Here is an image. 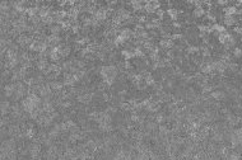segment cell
Wrapping results in <instances>:
<instances>
[{
	"label": "cell",
	"mask_w": 242,
	"mask_h": 160,
	"mask_svg": "<svg viewBox=\"0 0 242 160\" xmlns=\"http://www.w3.org/2000/svg\"><path fill=\"white\" fill-rule=\"evenodd\" d=\"M100 74L104 81L106 85H112L113 81L116 80L117 76V69L115 65H106V66H101Z\"/></svg>",
	"instance_id": "cell-1"
},
{
	"label": "cell",
	"mask_w": 242,
	"mask_h": 160,
	"mask_svg": "<svg viewBox=\"0 0 242 160\" xmlns=\"http://www.w3.org/2000/svg\"><path fill=\"white\" fill-rule=\"evenodd\" d=\"M161 8V4L157 2H145L144 3V12L146 14H155L157 10Z\"/></svg>",
	"instance_id": "cell-2"
},
{
	"label": "cell",
	"mask_w": 242,
	"mask_h": 160,
	"mask_svg": "<svg viewBox=\"0 0 242 160\" xmlns=\"http://www.w3.org/2000/svg\"><path fill=\"white\" fill-rule=\"evenodd\" d=\"M158 46L162 48V50H172L175 47V42L170 38V39H166V38H162L159 42H158Z\"/></svg>",
	"instance_id": "cell-3"
},
{
	"label": "cell",
	"mask_w": 242,
	"mask_h": 160,
	"mask_svg": "<svg viewBox=\"0 0 242 160\" xmlns=\"http://www.w3.org/2000/svg\"><path fill=\"white\" fill-rule=\"evenodd\" d=\"M237 18L236 15H224L223 17V24L226 27H235L237 24Z\"/></svg>",
	"instance_id": "cell-4"
},
{
	"label": "cell",
	"mask_w": 242,
	"mask_h": 160,
	"mask_svg": "<svg viewBox=\"0 0 242 160\" xmlns=\"http://www.w3.org/2000/svg\"><path fill=\"white\" fill-rule=\"evenodd\" d=\"M166 14L171 18L172 22H177L178 15H180V10H177L175 8H168V9H166Z\"/></svg>",
	"instance_id": "cell-5"
},
{
	"label": "cell",
	"mask_w": 242,
	"mask_h": 160,
	"mask_svg": "<svg viewBox=\"0 0 242 160\" xmlns=\"http://www.w3.org/2000/svg\"><path fill=\"white\" fill-rule=\"evenodd\" d=\"M119 35H121L126 41H129V39H131L133 37H134V31L133 29H130V28H122V29H120V32H119Z\"/></svg>",
	"instance_id": "cell-6"
},
{
	"label": "cell",
	"mask_w": 242,
	"mask_h": 160,
	"mask_svg": "<svg viewBox=\"0 0 242 160\" xmlns=\"http://www.w3.org/2000/svg\"><path fill=\"white\" fill-rule=\"evenodd\" d=\"M205 14H206V10L204 9V6H199L193 10V17L196 19H200V18L205 17Z\"/></svg>",
	"instance_id": "cell-7"
},
{
	"label": "cell",
	"mask_w": 242,
	"mask_h": 160,
	"mask_svg": "<svg viewBox=\"0 0 242 160\" xmlns=\"http://www.w3.org/2000/svg\"><path fill=\"white\" fill-rule=\"evenodd\" d=\"M237 12H238V8L236 5H228L223 8L224 15H237Z\"/></svg>",
	"instance_id": "cell-8"
},
{
	"label": "cell",
	"mask_w": 242,
	"mask_h": 160,
	"mask_svg": "<svg viewBox=\"0 0 242 160\" xmlns=\"http://www.w3.org/2000/svg\"><path fill=\"white\" fill-rule=\"evenodd\" d=\"M121 56L124 57L125 61H130L131 59L135 57V55H134V48H133V50H129V48L122 50V51H121Z\"/></svg>",
	"instance_id": "cell-9"
},
{
	"label": "cell",
	"mask_w": 242,
	"mask_h": 160,
	"mask_svg": "<svg viewBox=\"0 0 242 160\" xmlns=\"http://www.w3.org/2000/svg\"><path fill=\"white\" fill-rule=\"evenodd\" d=\"M51 90H56V92H61V89L64 88V83L61 81H57V80H52L49 83Z\"/></svg>",
	"instance_id": "cell-10"
},
{
	"label": "cell",
	"mask_w": 242,
	"mask_h": 160,
	"mask_svg": "<svg viewBox=\"0 0 242 160\" xmlns=\"http://www.w3.org/2000/svg\"><path fill=\"white\" fill-rule=\"evenodd\" d=\"M210 97H212L214 101H222L226 98V93L223 90H213L210 93Z\"/></svg>",
	"instance_id": "cell-11"
},
{
	"label": "cell",
	"mask_w": 242,
	"mask_h": 160,
	"mask_svg": "<svg viewBox=\"0 0 242 160\" xmlns=\"http://www.w3.org/2000/svg\"><path fill=\"white\" fill-rule=\"evenodd\" d=\"M15 93V84H8L5 85V88H4V94L6 95V97H13Z\"/></svg>",
	"instance_id": "cell-12"
},
{
	"label": "cell",
	"mask_w": 242,
	"mask_h": 160,
	"mask_svg": "<svg viewBox=\"0 0 242 160\" xmlns=\"http://www.w3.org/2000/svg\"><path fill=\"white\" fill-rule=\"evenodd\" d=\"M144 83H145L146 87H154V85H155V79H154V76L152 75V74L146 72L145 76H144Z\"/></svg>",
	"instance_id": "cell-13"
},
{
	"label": "cell",
	"mask_w": 242,
	"mask_h": 160,
	"mask_svg": "<svg viewBox=\"0 0 242 160\" xmlns=\"http://www.w3.org/2000/svg\"><path fill=\"white\" fill-rule=\"evenodd\" d=\"M229 37H231V33H229V32H224V33L218 35V41H219V43H222V45L224 46L227 42H228Z\"/></svg>",
	"instance_id": "cell-14"
},
{
	"label": "cell",
	"mask_w": 242,
	"mask_h": 160,
	"mask_svg": "<svg viewBox=\"0 0 242 160\" xmlns=\"http://www.w3.org/2000/svg\"><path fill=\"white\" fill-rule=\"evenodd\" d=\"M130 5L135 12H143L144 10V3L142 2H130Z\"/></svg>",
	"instance_id": "cell-15"
},
{
	"label": "cell",
	"mask_w": 242,
	"mask_h": 160,
	"mask_svg": "<svg viewBox=\"0 0 242 160\" xmlns=\"http://www.w3.org/2000/svg\"><path fill=\"white\" fill-rule=\"evenodd\" d=\"M186 52L189 53V55H196V53L200 52V47L195 46V45H189L186 47Z\"/></svg>",
	"instance_id": "cell-16"
},
{
	"label": "cell",
	"mask_w": 242,
	"mask_h": 160,
	"mask_svg": "<svg viewBox=\"0 0 242 160\" xmlns=\"http://www.w3.org/2000/svg\"><path fill=\"white\" fill-rule=\"evenodd\" d=\"M61 31H62V28H61L60 24H52V26H50V35L59 36L61 33Z\"/></svg>",
	"instance_id": "cell-17"
},
{
	"label": "cell",
	"mask_w": 242,
	"mask_h": 160,
	"mask_svg": "<svg viewBox=\"0 0 242 160\" xmlns=\"http://www.w3.org/2000/svg\"><path fill=\"white\" fill-rule=\"evenodd\" d=\"M78 101L82 102V103H89L92 101V94H83V95H79L78 97Z\"/></svg>",
	"instance_id": "cell-18"
},
{
	"label": "cell",
	"mask_w": 242,
	"mask_h": 160,
	"mask_svg": "<svg viewBox=\"0 0 242 160\" xmlns=\"http://www.w3.org/2000/svg\"><path fill=\"white\" fill-rule=\"evenodd\" d=\"M232 55L236 59H242V47H235L232 51Z\"/></svg>",
	"instance_id": "cell-19"
},
{
	"label": "cell",
	"mask_w": 242,
	"mask_h": 160,
	"mask_svg": "<svg viewBox=\"0 0 242 160\" xmlns=\"http://www.w3.org/2000/svg\"><path fill=\"white\" fill-rule=\"evenodd\" d=\"M229 71H232V72H237V71H240V69H238V65L236 62H229L228 64V68H227Z\"/></svg>",
	"instance_id": "cell-20"
},
{
	"label": "cell",
	"mask_w": 242,
	"mask_h": 160,
	"mask_svg": "<svg viewBox=\"0 0 242 160\" xmlns=\"http://www.w3.org/2000/svg\"><path fill=\"white\" fill-rule=\"evenodd\" d=\"M164 121H166V117H164L163 114L158 113V114L155 116V122H157V123H163Z\"/></svg>",
	"instance_id": "cell-21"
},
{
	"label": "cell",
	"mask_w": 242,
	"mask_h": 160,
	"mask_svg": "<svg viewBox=\"0 0 242 160\" xmlns=\"http://www.w3.org/2000/svg\"><path fill=\"white\" fill-rule=\"evenodd\" d=\"M184 38V36L181 35V33H172V36H171V39L175 42V41H178V39H182Z\"/></svg>",
	"instance_id": "cell-22"
},
{
	"label": "cell",
	"mask_w": 242,
	"mask_h": 160,
	"mask_svg": "<svg viewBox=\"0 0 242 160\" xmlns=\"http://www.w3.org/2000/svg\"><path fill=\"white\" fill-rule=\"evenodd\" d=\"M71 32H73V33H74V35L79 33V32H80V26H79L78 23H77V24H74V26L71 27Z\"/></svg>",
	"instance_id": "cell-23"
},
{
	"label": "cell",
	"mask_w": 242,
	"mask_h": 160,
	"mask_svg": "<svg viewBox=\"0 0 242 160\" xmlns=\"http://www.w3.org/2000/svg\"><path fill=\"white\" fill-rule=\"evenodd\" d=\"M233 31H235L236 35H240V36L242 37V26H235Z\"/></svg>",
	"instance_id": "cell-24"
},
{
	"label": "cell",
	"mask_w": 242,
	"mask_h": 160,
	"mask_svg": "<svg viewBox=\"0 0 242 160\" xmlns=\"http://www.w3.org/2000/svg\"><path fill=\"white\" fill-rule=\"evenodd\" d=\"M172 27L175 29H181L182 28V23H180V22H172Z\"/></svg>",
	"instance_id": "cell-25"
},
{
	"label": "cell",
	"mask_w": 242,
	"mask_h": 160,
	"mask_svg": "<svg viewBox=\"0 0 242 160\" xmlns=\"http://www.w3.org/2000/svg\"><path fill=\"white\" fill-rule=\"evenodd\" d=\"M217 4H218L219 6H224V8H226V6H228V2H227V0H219V2H218Z\"/></svg>",
	"instance_id": "cell-26"
},
{
	"label": "cell",
	"mask_w": 242,
	"mask_h": 160,
	"mask_svg": "<svg viewBox=\"0 0 242 160\" xmlns=\"http://www.w3.org/2000/svg\"><path fill=\"white\" fill-rule=\"evenodd\" d=\"M229 159H231V160H238V159H240V155L236 154V153H232V154L229 155Z\"/></svg>",
	"instance_id": "cell-27"
},
{
	"label": "cell",
	"mask_w": 242,
	"mask_h": 160,
	"mask_svg": "<svg viewBox=\"0 0 242 160\" xmlns=\"http://www.w3.org/2000/svg\"><path fill=\"white\" fill-rule=\"evenodd\" d=\"M146 127H148L149 130H154V127H155V123H153V122H152V123H148V125H146Z\"/></svg>",
	"instance_id": "cell-28"
}]
</instances>
